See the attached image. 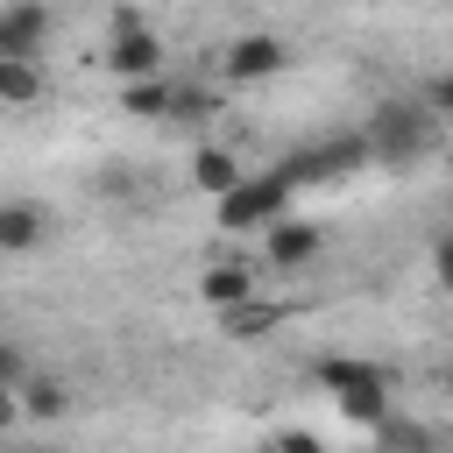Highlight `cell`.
<instances>
[{
  "label": "cell",
  "mask_w": 453,
  "mask_h": 453,
  "mask_svg": "<svg viewBox=\"0 0 453 453\" xmlns=\"http://www.w3.org/2000/svg\"><path fill=\"white\" fill-rule=\"evenodd\" d=\"M375 163V142H368V127L361 134H333V142H311V149H297V156H283V170L297 177V184H326V177H354V170H368Z\"/></svg>",
  "instance_id": "cell-4"
},
{
  "label": "cell",
  "mask_w": 453,
  "mask_h": 453,
  "mask_svg": "<svg viewBox=\"0 0 453 453\" xmlns=\"http://www.w3.org/2000/svg\"><path fill=\"white\" fill-rule=\"evenodd\" d=\"M446 396H453V368H446Z\"/></svg>",
  "instance_id": "cell-20"
},
{
  "label": "cell",
  "mask_w": 453,
  "mask_h": 453,
  "mask_svg": "<svg viewBox=\"0 0 453 453\" xmlns=\"http://www.w3.org/2000/svg\"><path fill=\"white\" fill-rule=\"evenodd\" d=\"M205 113H212V99H205V92H184V85H177V99H170V120H205Z\"/></svg>",
  "instance_id": "cell-16"
},
{
  "label": "cell",
  "mask_w": 453,
  "mask_h": 453,
  "mask_svg": "<svg viewBox=\"0 0 453 453\" xmlns=\"http://www.w3.org/2000/svg\"><path fill=\"white\" fill-rule=\"evenodd\" d=\"M432 269H439V283L453 290V234H439V248H432Z\"/></svg>",
  "instance_id": "cell-17"
},
{
  "label": "cell",
  "mask_w": 453,
  "mask_h": 453,
  "mask_svg": "<svg viewBox=\"0 0 453 453\" xmlns=\"http://www.w3.org/2000/svg\"><path fill=\"white\" fill-rule=\"evenodd\" d=\"M170 99H177V85H170L163 71H156V78H134V85L120 92V106H127V113H142V120H163V113H170Z\"/></svg>",
  "instance_id": "cell-13"
},
{
  "label": "cell",
  "mask_w": 453,
  "mask_h": 453,
  "mask_svg": "<svg viewBox=\"0 0 453 453\" xmlns=\"http://www.w3.org/2000/svg\"><path fill=\"white\" fill-rule=\"evenodd\" d=\"M241 177H248V170L234 163V149H198V156H191V184H198V191H212V198H219V191H234Z\"/></svg>",
  "instance_id": "cell-11"
},
{
  "label": "cell",
  "mask_w": 453,
  "mask_h": 453,
  "mask_svg": "<svg viewBox=\"0 0 453 453\" xmlns=\"http://www.w3.org/2000/svg\"><path fill=\"white\" fill-rule=\"evenodd\" d=\"M99 191H106V198H134V177H127V170H106Z\"/></svg>",
  "instance_id": "cell-19"
},
{
  "label": "cell",
  "mask_w": 453,
  "mask_h": 453,
  "mask_svg": "<svg viewBox=\"0 0 453 453\" xmlns=\"http://www.w3.org/2000/svg\"><path fill=\"white\" fill-rule=\"evenodd\" d=\"M319 248H326V234H319L311 219H290V212H283L276 226H262V255H269L276 269H304Z\"/></svg>",
  "instance_id": "cell-8"
},
{
  "label": "cell",
  "mask_w": 453,
  "mask_h": 453,
  "mask_svg": "<svg viewBox=\"0 0 453 453\" xmlns=\"http://www.w3.org/2000/svg\"><path fill=\"white\" fill-rule=\"evenodd\" d=\"M446 170H453V149H446Z\"/></svg>",
  "instance_id": "cell-21"
},
{
  "label": "cell",
  "mask_w": 453,
  "mask_h": 453,
  "mask_svg": "<svg viewBox=\"0 0 453 453\" xmlns=\"http://www.w3.org/2000/svg\"><path fill=\"white\" fill-rule=\"evenodd\" d=\"M319 389H326V396H333V403H340L354 425H368V432L389 418V375H382L375 361H354V354H326V361H319Z\"/></svg>",
  "instance_id": "cell-2"
},
{
  "label": "cell",
  "mask_w": 453,
  "mask_h": 453,
  "mask_svg": "<svg viewBox=\"0 0 453 453\" xmlns=\"http://www.w3.org/2000/svg\"><path fill=\"white\" fill-rule=\"evenodd\" d=\"M198 290H205V304H212V311H226V304L255 297V276H248L241 262H212V269L198 276Z\"/></svg>",
  "instance_id": "cell-10"
},
{
  "label": "cell",
  "mask_w": 453,
  "mask_h": 453,
  "mask_svg": "<svg viewBox=\"0 0 453 453\" xmlns=\"http://www.w3.org/2000/svg\"><path fill=\"white\" fill-rule=\"evenodd\" d=\"M432 120H439L432 106H396V99H389V106H375V113H368L375 163H396V170H403V163H418V156L432 149Z\"/></svg>",
  "instance_id": "cell-3"
},
{
  "label": "cell",
  "mask_w": 453,
  "mask_h": 453,
  "mask_svg": "<svg viewBox=\"0 0 453 453\" xmlns=\"http://www.w3.org/2000/svg\"><path fill=\"white\" fill-rule=\"evenodd\" d=\"M219 326H226V340H255V333L283 326V311H276V304H255V297H241V304H226V311H219Z\"/></svg>",
  "instance_id": "cell-14"
},
{
  "label": "cell",
  "mask_w": 453,
  "mask_h": 453,
  "mask_svg": "<svg viewBox=\"0 0 453 453\" xmlns=\"http://www.w3.org/2000/svg\"><path fill=\"white\" fill-rule=\"evenodd\" d=\"M290 198H297V177L276 163V170H255V177H241L234 191H219L212 212H219L226 234H262V226H276V219L290 212Z\"/></svg>",
  "instance_id": "cell-1"
},
{
  "label": "cell",
  "mask_w": 453,
  "mask_h": 453,
  "mask_svg": "<svg viewBox=\"0 0 453 453\" xmlns=\"http://www.w3.org/2000/svg\"><path fill=\"white\" fill-rule=\"evenodd\" d=\"M425 106H432V113H453V71H446V78H432V92H425Z\"/></svg>",
  "instance_id": "cell-18"
},
{
  "label": "cell",
  "mask_w": 453,
  "mask_h": 453,
  "mask_svg": "<svg viewBox=\"0 0 453 453\" xmlns=\"http://www.w3.org/2000/svg\"><path fill=\"white\" fill-rule=\"evenodd\" d=\"M42 92V64L35 57H0V99L7 106H28Z\"/></svg>",
  "instance_id": "cell-12"
},
{
  "label": "cell",
  "mask_w": 453,
  "mask_h": 453,
  "mask_svg": "<svg viewBox=\"0 0 453 453\" xmlns=\"http://www.w3.org/2000/svg\"><path fill=\"white\" fill-rule=\"evenodd\" d=\"M42 234H50L42 205H28V198H7V205H0V248H7V255H28Z\"/></svg>",
  "instance_id": "cell-9"
},
{
  "label": "cell",
  "mask_w": 453,
  "mask_h": 453,
  "mask_svg": "<svg viewBox=\"0 0 453 453\" xmlns=\"http://www.w3.org/2000/svg\"><path fill=\"white\" fill-rule=\"evenodd\" d=\"M283 64H290V42H283V35H241V42H226L219 78H226V85H262V78H276Z\"/></svg>",
  "instance_id": "cell-6"
},
{
  "label": "cell",
  "mask_w": 453,
  "mask_h": 453,
  "mask_svg": "<svg viewBox=\"0 0 453 453\" xmlns=\"http://www.w3.org/2000/svg\"><path fill=\"white\" fill-rule=\"evenodd\" d=\"M42 35H50L42 0H7L0 7V57H42Z\"/></svg>",
  "instance_id": "cell-7"
},
{
  "label": "cell",
  "mask_w": 453,
  "mask_h": 453,
  "mask_svg": "<svg viewBox=\"0 0 453 453\" xmlns=\"http://www.w3.org/2000/svg\"><path fill=\"white\" fill-rule=\"evenodd\" d=\"M7 396H14L28 418H64V403H71V396H64V382H50V375H28V382H21V389H7Z\"/></svg>",
  "instance_id": "cell-15"
},
{
  "label": "cell",
  "mask_w": 453,
  "mask_h": 453,
  "mask_svg": "<svg viewBox=\"0 0 453 453\" xmlns=\"http://www.w3.org/2000/svg\"><path fill=\"white\" fill-rule=\"evenodd\" d=\"M106 71H113L120 85L156 78V71H163V35H156V28H142L134 14H113V35H106Z\"/></svg>",
  "instance_id": "cell-5"
}]
</instances>
